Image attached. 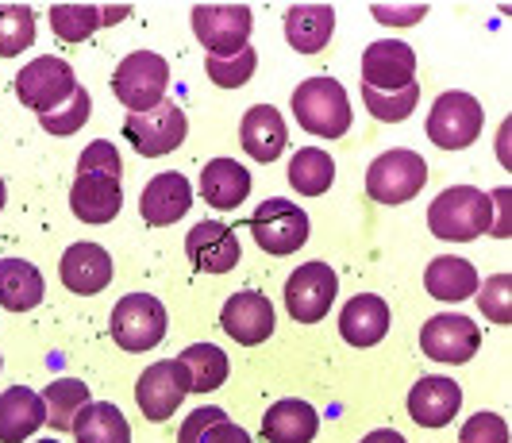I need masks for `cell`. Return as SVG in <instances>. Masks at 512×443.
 <instances>
[{
  "mask_svg": "<svg viewBox=\"0 0 512 443\" xmlns=\"http://www.w3.org/2000/svg\"><path fill=\"white\" fill-rule=\"evenodd\" d=\"M428 228L436 239H447V243H470L493 228V201L474 185H451L432 201Z\"/></svg>",
  "mask_w": 512,
  "mask_h": 443,
  "instance_id": "6da1fadb",
  "label": "cell"
},
{
  "mask_svg": "<svg viewBox=\"0 0 512 443\" xmlns=\"http://www.w3.org/2000/svg\"><path fill=\"white\" fill-rule=\"evenodd\" d=\"M293 116L316 139H339L351 128V97L343 81L308 78L293 89Z\"/></svg>",
  "mask_w": 512,
  "mask_h": 443,
  "instance_id": "7a4b0ae2",
  "label": "cell"
},
{
  "mask_svg": "<svg viewBox=\"0 0 512 443\" xmlns=\"http://www.w3.org/2000/svg\"><path fill=\"white\" fill-rule=\"evenodd\" d=\"M166 85L170 62L154 51H131L112 74V93L128 112H147L158 101H166Z\"/></svg>",
  "mask_w": 512,
  "mask_h": 443,
  "instance_id": "3957f363",
  "label": "cell"
},
{
  "mask_svg": "<svg viewBox=\"0 0 512 443\" xmlns=\"http://www.w3.org/2000/svg\"><path fill=\"white\" fill-rule=\"evenodd\" d=\"M108 332L131 355L151 351L166 339V305L151 293H128L108 316Z\"/></svg>",
  "mask_w": 512,
  "mask_h": 443,
  "instance_id": "277c9868",
  "label": "cell"
},
{
  "mask_svg": "<svg viewBox=\"0 0 512 443\" xmlns=\"http://www.w3.org/2000/svg\"><path fill=\"white\" fill-rule=\"evenodd\" d=\"M189 24H193L197 43H201L212 58H224V54H235V51H243V47H251L255 16H251L247 4H197V8L189 12Z\"/></svg>",
  "mask_w": 512,
  "mask_h": 443,
  "instance_id": "5b68a950",
  "label": "cell"
},
{
  "mask_svg": "<svg viewBox=\"0 0 512 443\" xmlns=\"http://www.w3.org/2000/svg\"><path fill=\"white\" fill-rule=\"evenodd\" d=\"M424 182H428V162L405 147L378 155L366 170V193L378 205H405L424 189Z\"/></svg>",
  "mask_w": 512,
  "mask_h": 443,
  "instance_id": "8992f818",
  "label": "cell"
},
{
  "mask_svg": "<svg viewBox=\"0 0 512 443\" xmlns=\"http://www.w3.org/2000/svg\"><path fill=\"white\" fill-rule=\"evenodd\" d=\"M482 124H486L482 105L470 93L451 89V93H439L428 112V139L439 151H466L482 135Z\"/></svg>",
  "mask_w": 512,
  "mask_h": 443,
  "instance_id": "52a82bcc",
  "label": "cell"
},
{
  "mask_svg": "<svg viewBox=\"0 0 512 443\" xmlns=\"http://www.w3.org/2000/svg\"><path fill=\"white\" fill-rule=\"evenodd\" d=\"M251 235L266 255H297L312 235V224L301 205H293L285 197H270L251 216Z\"/></svg>",
  "mask_w": 512,
  "mask_h": 443,
  "instance_id": "ba28073f",
  "label": "cell"
},
{
  "mask_svg": "<svg viewBox=\"0 0 512 443\" xmlns=\"http://www.w3.org/2000/svg\"><path fill=\"white\" fill-rule=\"evenodd\" d=\"M339 297V274L328 262H305L285 282V313L297 324H320Z\"/></svg>",
  "mask_w": 512,
  "mask_h": 443,
  "instance_id": "9c48e42d",
  "label": "cell"
},
{
  "mask_svg": "<svg viewBox=\"0 0 512 443\" xmlns=\"http://www.w3.org/2000/svg\"><path fill=\"white\" fill-rule=\"evenodd\" d=\"M124 135L143 158H162L185 143L189 120H185V112L174 101H158L147 112H131L124 120Z\"/></svg>",
  "mask_w": 512,
  "mask_h": 443,
  "instance_id": "30bf717a",
  "label": "cell"
},
{
  "mask_svg": "<svg viewBox=\"0 0 512 443\" xmlns=\"http://www.w3.org/2000/svg\"><path fill=\"white\" fill-rule=\"evenodd\" d=\"M74 89H77L74 66L62 62V58H54V54L31 58L24 70L16 74V97H20V105L39 112V116L58 105H66Z\"/></svg>",
  "mask_w": 512,
  "mask_h": 443,
  "instance_id": "8fae6325",
  "label": "cell"
},
{
  "mask_svg": "<svg viewBox=\"0 0 512 443\" xmlns=\"http://www.w3.org/2000/svg\"><path fill=\"white\" fill-rule=\"evenodd\" d=\"M478 347H482V328L462 313H439L420 328V351L436 363H470Z\"/></svg>",
  "mask_w": 512,
  "mask_h": 443,
  "instance_id": "7c38bea8",
  "label": "cell"
},
{
  "mask_svg": "<svg viewBox=\"0 0 512 443\" xmlns=\"http://www.w3.org/2000/svg\"><path fill=\"white\" fill-rule=\"evenodd\" d=\"M185 393L193 390H189V374H185V366L178 359H162V363L147 366L139 374V382H135V401H139L143 417L151 424L174 417L181 409V401H185Z\"/></svg>",
  "mask_w": 512,
  "mask_h": 443,
  "instance_id": "4fadbf2b",
  "label": "cell"
},
{
  "mask_svg": "<svg viewBox=\"0 0 512 443\" xmlns=\"http://www.w3.org/2000/svg\"><path fill=\"white\" fill-rule=\"evenodd\" d=\"M416 85V51L401 39H378L362 51V89L397 93Z\"/></svg>",
  "mask_w": 512,
  "mask_h": 443,
  "instance_id": "5bb4252c",
  "label": "cell"
},
{
  "mask_svg": "<svg viewBox=\"0 0 512 443\" xmlns=\"http://www.w3.org/2000/svg\"><path fill=\"white\" fill-rule=\"evenodd\" d=\"M220 328L243 347H258L274 336V305L258 289H239L231 293L220 309Z\"/></svg>",
  "mask_w": 512,
  "mask_h": 443,
  "instance_id": "9a60e30c",
  "label": "cell"
},
{
  "mask_svg": "<svg viewBox=\"0 0 512 443\" xmlns=\"http://www.w3.org/2000/svg\"><path fill=\"white\" fill-rule=\"evenodd\" d=\"M193 209V185L181 170H166V174H154L151 182L143 185V197H139V212L151 228H170L178 224L185 212Z\"/></svg>",
  "mask_w": 512,
  "mask_h": 443,
  "instance_id": "2e32d148",
  "label": "cell"
},
{
  "mask_svg": "<svg viewBox=\"0 0 512 443\" xmlns=\"http://www.w3.org/2000/svg\"><path fill=\"white\" fill-rule=\"evenodd\" d=\"M185 255L201 274H228L239 266L243 251H239L235 228L216 224V220H201V224H193V232L185 235Z\"/></svg>",
  "mask_w": 512,
  "mask_h": 443,
  "instance_id": "e0dca14e",
  "label": "cell"
},
{
  "mask_svg": "<svg viewBox=\"0 0 512 443\" xmlns=\"http://www.w3.org/2000/svg\"><path fill=\"white\" fill-rule=\"evenodd\" d=\"M58 278L77 297H93V293L108 289V282H112V255L104 251L101 243H74V247L62 251Z\"/></svg>",
  "mask_w": 512,
  "mask_h": 443,
  "instance_id": "ac0fdd59",
  "label": "cell"
},
{
  "mask_svg": "<svg viewBox=\"0 0 512 443\" xmlns=\"http://www.w3.org/2000/svg\"><path fill=\"white\" fill-rule=\"evenodd\" d=\"M70 209L81 224H112L124 209V185L120 178L77 174L70 185Z\"/></svg>",
  "mask_w": 512,
  "mask_h": 443,
  "instance_id": "d6986e66",
  "label": "cell"
},
{
  "mask_svg": "<svg viewBox=\"0 0 512 443\" xmlns=\"http://www.w3.org/2000/svg\"><path fill=\"white\" fill-rule=\"evenodd\" d=\"M285 143H289V128H285V116L274 105H255L243 112V120H239V147L255 162H278Z\"/></svg>",
  "mask_w": 512,
  "mask_h": 443,
  "instance_id": "ffe728a7",
  "label": "cell"
},
{
  "mask_svg": "<svg viewBox=\"0 0 512 443\" xmlns=\"http://www.w3.org/2000/svg\"><path fill=\"white\" fill-rule=\"evenodd\" d=\"M459 409H462V390L459 382H451V378L432 374V378H420L409 390V417L420 428H443V424L455 420Z\"/></svg>",
  "mask_w": 512,
  "mask_h": 443,
  "instance_id": "44dd1931",
  "label": "cell"
},
{
  "mask_svg": "<svg viewBox=\"0 0 512 443\" xmlns=\"http://www.w3.org/2000/svg\"><path fill=\"white\" fill-rule=\"evenodd\" d=\"M320 432V413L301 397H282L262 417V440L266 443H312Z\"/></svg>",
  "mask_w": 512,
  "mask_h": 443,
  "instance_id": "7402d4cb",
  "label": "cell"
},
{
  "mask_svg": "<svg viewBox=\"0 0 512 443\" xmlns=\"http://www.w3.org/2000/svg\"><path fill=\"white\" fill-rule=\"evenodd\" d=\"M389 332V305L374 293H359L339 313V336L351 347H374Z\"/></svg>",
  "mask_w": 512,
  "mask_h": 443,
  "instance_id": "603a6c76",
  "label": "cell"
},
{
  "mask_svg": "<svg viewBox=\"0 0 512 443\" xmlns=\"http://www.w3.org/2000/svg\"><path fill=\"white\" fill-rule=\"evenodd\" d=\"M335 8L332 4H293L285 12V39L297 54H320L332 43Z\"/></svg>",
  "mask_w": 512,
  "mask_h": 443,
  "instance_id": "cb8c5ba5",
  "label": "cell"
},
{
  "mask_svg": "<svg viewBox=\"0 0 512 443\" xmlns=\"http://www.w3.org/2000/svg\"><path fill=\"white\" fill-rule=\"evenodd\" d=\"M43 424H47V409L35 390L12 386L0 393V443H24Z\"/></svg>",
  "mask_w": 512,
  "mask_h": 443,
  "instance_id": "d4e9b609",
  "label": "cell"
},
{
  "mask_svg": "<svg viewBox=\"0 0 512 443\" xmlns=\"http://www.w3.org/2000/svg\"><path fill=\"white\" fill-rule=\"evenodd\" d=\"M247 193H251V174L235 158H216V162L205 166V174H201V197H205V205L231 212L247 201Z\"/></svg>",
  "mask_w": 512,
  "mask_h": 443,
  "instance_id": "484cf974",
  "label": "cell"
},
{
  "mask_svg": "<svg viewBox=\"0 0 512 443\" xmlns=\"http://www.w3.org/2000/svg\"><path fill=\"white\" fill-rule=\"evenodd\" d=\"M424 289L436 301L455 305V301H466L478 293V270H474V262L459 259V255H439L424 270Z\"/></svg>",
  "mask_w": 512,
  "mask_h": 443,
  "instance_id": "4316f807",
  "label": "cell"
},
{
  "mask_svg": "<svg viewBox=\"0 0 512 443\" xmlns=\"http://www.w3.org/2000/svg\"><path fill=\"white\" fill-rule=\"evenodd\" d=\"M47 297L43 274L27 259H0V309L8 313H31Z\"/></svg>",
  "mask_w": 512,
  "mask_h": 443,
  "instance_id": "83f0119b",
  "label": "cell"
},
{
  "mask_svg": "<svg viewBox=\"0 0 512 443\" xmlns=\"http://www.w3.org/2000/svg\"><path fill=\"white\" fill-rule=\"evenodd\" d=\"M74 440L77 443H131L128 417L112 405V401H89L74 420Z\"/></svg>",
  "mask_w": 512,
  "mask_h": 443,
  "instance_id": "f1b7e54d",
  "label": "cell"
},
{
  "mask_svg": "<svg viewBox=\"0 0 512 443\" xmlns=\"http://www.w3.org/2000/svg\"><path fill=\"white\" fill-rule=\"evenodd\" d=\"M178 363L189 374V390L193 393H212L228 382V355L216 347V343H193L178 355Z\"/></svg>",
  "mask_w": 512,
  "mask_h": 443,
  "instance_id": "f546056e",
  "label": "cell"
},
{
  "mask_svg": "<svg viewBox=\"0 0 512 443\" xmlns=\"http://www.w3.org/2000/svg\"><path fill=\"white\" fill-rule=\"evenodd\" d=\"M335 182V162L328 151L320 147H301L297 155L289 158V185L301 197H324Z\"/></svg>",
  "mask_w": 512,
  "mask_h": 443,
  "instance_id": "4dcf8cb0",
  "label": "cell"
},
{
  "mask_svg": "<svg viewBox=\"0 0 512 443\" xmlns=\"http://www.w3.org/2000/svg\"><path fill=\"white\" fill-rule=\"evenodd\" d=\"M85 405H89V386L77 378H54L43 390V409H47V424L54 432H70Z\"/></svg>",
  "mask_w": 512,
  "mask_h": 443,
  "instance_id": "1f68e13d",
  "label": "cell"
},
{
  "mask_svg": "<svg viewBox=\"0 0 512 443\" xmlns=\"http://www.w3.org/2000/svg\"><path fill=\"white\" fill-rule=\"evenodd\" d=\"M51 27L62 43H85L97 27H104L101 4H54Z\"/></svg>",
  "mask_w": 512,
  "mask_h": 443,
  "instance_id": "d6a6232c",
  "label": "cell"
},
{
  "mask_svg": "<svg viewBox=\"0 0 512 443\" xmlns=\"http://www.w3.org/2000/svg\"><path fill=\"white\" fill-rule=\"evenodd\" d=\"M35 43V12L27 4H0V58H16Z\"/></svg>",
  "mask_w": 512,
  "mask_h": 443,
  "instance_id": "836d02e7",
  "label": "cell"
},
{
  "mask_svg": "<svg viewBox=\"0 0 512 443\" xmlns=\"http://www.w3.org/2000/svg\"><path fill=\"white\" fill-rule=\"evenodd\" d=\"M362 101H366V112L382 124H401L409 120L416 105H420V85H405L397 93H374V89H362Z\"/></svg>",
  "mask_w": 512,
  "mask_h": 443,
  "instance_id": "e575fe53",
  "label": "cell"
},
{
  "mask_svg": "<svg viewBox=\"0 0 512 443\" xmlns=\"http://www.w3.org/2000/svg\"><path fill=\"white\" fill-rule=\"evenodd\" d=\"M255 66H258V54L251 47H243V51L235 54H224V58H205V70L212 85H220V89H239V85H247V81L255 78Z\"/></svg>",
  "mask_w": 512,
  "mask_h": 443,
  "instance_id": "d590c367",
  "label": "cell"
},
{
  "mask_svg": "<svg viewBox=\"0 0 512 443\" xmlns=\"http://www.w3.org/2000/svg\"><path fill=\"white\" fill-rule=\"evenodd\" d=\"M89 112H93V101H89V93L77 85L74 93H70V101L51 108V112H43L39 124H43V131H51V135H74V131L85 128Z\"/></svg>",
  "mask_w": 512,
  "mask_h": 443,
  "instance_id": "8d00e7d4",
  "label": "cell"
},
{
  "mask_svg": "<svg viewBox=\"0 0 512 443\" xmlns=\"http://www.w3.org/2000/svg\"><path fill=\"white\" fill-rule=\"evenodd\" d=\"M512 274H493L486 286H478L474 293V301H478V309L482 316H489L493 324H509L512 320Z\"/></svg>",
  "mask_w": 512,
  "mask_h": 443,
  "instance_id": "74e56055",
  "label": "cell"
},
{
  "mask_svg": "<svg viewBox=\"0 0 512 443\" xmlns=\"http://www.w3.org/2000/svg\"><path fill=\"white\" fill-rule=\"evenodd\" d=\"M77 174H101V178H120L124 174V162H120V151L116 143L108 139H93L81 155H77Z\"/></svg>",
  "mask_w": 512,
  "mask_h": 443,
  "instance_id": "f35d334b",
  "label": "cell"
},
{
  "mask_svg": "<svg viewBox=\"0 0 512 443\" xmlns=\"http://www.w3.org/2000/svg\"><path fill=\"white\" fill-rule=\"evenodd\" d=\"M459 443H509V424L497 413H474L462 424Z\"/></svg>",
  "mask_w": 512,
  "mask_h": 443,
  "instance_id": "ab89813d",
  "label": "cell"
},
{
  "mask_svg": "<svg viewBox=\"0 0 512 443\" xmlns=\"http://www.w3.org/2000/svg\"><path fill=\"white\" fill-rule=\"evenodd\" d=\"M370 12H374V20H382L389 27H409V24H420L428 8L424 4H374Z\"/></svg>",
  "mask_w": 512,
  "mask_h": 443,
  "instance_id": "60d3db41",
  "label": "cell"
},
{
  "mask_svg": "<svg viewBox=\"0 0 512 443\" xmlns=\"http://www.w3.org/2000/svg\"><path fill=\"white\" fill-rule=\"evenodd\" d=\"M228 413L224 409H216V405H201V409H193L189 417H185V424H181L178 432V443H197V436L205 432L212 420H224Z\"/></svg>",
  "mask_w": 512,
  "mask_h": 443,
  "instance_id": "b9f144b4",
  "label": "cell"
},
{
  "mask_svg": "<svg viewBox=\"0 0 512 443\" xmlns=\"http://www.w3.org/2000/svg\"><path fill=\"white\" fill-rule=\"evenodd\" d=\"M197 443H255L251 436H247V428H239L235 420H212L205 432L197 436Z\"/></svg>",
  "mask_w": 512,
  "mask_h": 443,
  "instance_id": "7bdbcfd3",
  "label": "cell"
},
{
  "mask_svg": "<svg viewBox=\"0 0 512 443\" xmlns=\"http://www.w3.org/2000/svg\"><path fill=\"white\" fill-rule=\"evenodd\" d=\"M489 201H497V212H501V224H497V239H509V189H497Z\"/></svg>",
  "mask_w": 512,
  "mask_h": 443,
  "instance_id": "ee69618b",
  "label": "cell"
},
{
  "mask_svg": "<svg viewBox=\"0 0 512 443\" xmlns=\"http://www.w3.org/2000/svg\"><path fill=\"white\" fill-rule=\"evenodd\" d=\"M362 443H405L401 432H393V428H378V432H370Z\"/></svg>",
  "mask_w": 512,
  "mask_h": 443,
  "instance_id": "f6af8a7d",
  "label": "cell"
},
{
  "mask_svg": "<svg viewBox=\"0 0 512 443\" xmlns=\"http://www.w3.org/2000/svg\"><path fill=\"white\" fill-rule=\"evenodd\" d=\"M4 201H8V189H4V182H0V209H4Z\"/></svg>",
  "mask_w": 512,
  "mask_h": 443,
  "instance_id": "bcb514c9",
  "label": "cell"
},
{
  "mask_svg": "<svg viewBox=\"0 0 512 443\" xmlns=\"http://www.w3.org/2000/svg\"><path fill=\"white\" fill-rule=\"evenodd\" d=\"M39 443H62V440H39Z\"/></svg>",
  "mask_w": 512,
  "mask_h": 443,
  "instance_id": "7dc6e473",
  "label": "cell"
},
{
  "mask_svg": "<svg viewBox=\"0 0 512 443\" xmlns=\"http://www.w3.org/2000/svg\"><path fill=\"white\" fill-rule=\"evenodd\" d=\"M0 366H4V359H0Z\"/></svg>",
  "mask_w": 512,
  "mask_h": 443,
  "instance_id": "c3c4849f",
  "label": "cell"
}]
</instances>
